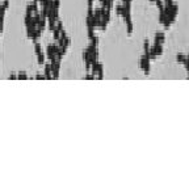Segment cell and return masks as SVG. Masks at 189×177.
I'll return each mask as SVG.
<instances>
[{
  "label": "cell",
  "mask_w": 189,
  "mask_h": 177,
  "mask_svg": "<svg viewBox=\"0 0 189 177\" xmlns=\"http://www.w3.org/2000/svg\"><path fill=\"white\" fill-rule=\"evenodd\" d=\"M44 76L45 79H53V74H51V66L50 63H45L44 64Z\"/></svg>",
  "instance_id": "3957f363"
},
{
  "label": "cell",
  "mask_w": 189,
  "mask_h": 177,
  "mask_svg": "<svg viewBox=\"0 0 189 177\" xmlns=\"http://www.w3.org/2000/svg\"><path fill=\"white\" fill-rule=\"evenodd\" d=\"M163 3H164V7L171 8L173 5V0H163Z\"/></svg>",
  "instance_id": "9a60e30c"
},
{
  "label": "cell",
  "mask_w": 189,
  "mask_h": 177,
  "mask_svg": "<svg viewBox=\"0 0 189 177\" xmlns=\"http://www.w3.org/2000/svg\"><path fill=\"white\" fill-rule=\"evenodd\" d=\"M91 45H93V46L99 45V37H97V35H94L93 38H91Z\"/></svg>",
  "instance_id": "2e32d148"
},
{
  "label": "cell",
  "mask_w": 189,
  "mask_h": 177,
  "mask_svg": "<svg viewBox=\"0 0 189 177\" xmlns=\"http://www.w3.org/2000/svg\"><path fill=\"white\" fill-rule=\"evenodd\" d=\"M150 2H155V0H150Z\"/></svg>",
  "instance_id": "ffe728a7"
},
{
  "label": "cell",
  "mask_w": 189,
  "mask_h": 177,
  "mask_svg": "<svg viewBox=\"0 0 189 177\" xmlns=\"http://www.w3.org/2000/svg\"><path fill=\"white\" fill-rule=\"evenodd\" d=\"M53 37H54V39H55V41H58V39H59V37H61V33H59V30H58L57 28L54 29V30H53Z\"/></svg>",
  "instance_id": "7c38bea8"
},
{
  "label": "cell",
  "mask_w": 189,
  "mask_h": 177,
  "mask_svg": "<svg viewBox=\"0 0 189 177\" xmlns=\"http://www.w3.org/2000/svg\"><path fill=\"white\" fill-rule=\"evenodd\" d=\"M139 64H141V68L145 71V75H149L150 74V58H149V54H143L141 57Z\"/></svg>",
  "instance_id": "6da1fadb"
},
{
  "label": "cell",
  "mask_w": 189,
  "mask_h": 177,
  "mask_svg": "<svg viewBox=\"0 0 189 177\" xmlns=\"http://www.w3.org/2000/svg\"><path fill=\"white\" fill-rule=\"evenodd\" d=\"M9 79H12V80H15V79H17V75H16V74H12V75L9 76Z\"/></svg>",
  "instance_id": "d6986e66"
},
{
  "label": "cell",
  "mask_w": 189,
  "mask_h": 177,
  "mask_svg": "<svg viewBox=\"0 0 189 177\" xmlns=\"http://www.w3.org/2000/svg\"><path fill=\"white\" fill-rule=\"evenodd\" d=\"M126 32H127L129 35H131V33H133V22L131 21L126 22Z\"/></svg>",
  "instance_id": "8992f818"
},
{
  "label": "cell",
  "mask_w": 189,
  "mask_h": 177,
  "mask_svg": "<svg viewBox=\"0 0 189 177\" xmlns=\"http://www.w3.org/2000/svg\"><path fill=\"white\" fill-rule=\"evenodd\" d=\"M45 61H46V55L44 52H41V54H37V63L39 66H44L45 64Z\"/></svg>",
  "instance_id": "277c9868"
},
{
  "label": "cell",
  "mask_w": 189,
  "mask_h": 177,
  "mask_svg": "<svg viewBox=\"0 0 189 177\" xmlns=\"http://www.w3.org/2000/svg\"><path fill=\"white\" fill-rule=\"evenodd\" d=\"M185 58H187V55H184V54H177V55H176V61L180 62V63H182V62L185 61Z\"/></svg>",
  "instance_id": "9c48e42d"
},
{
  "label": "cell",
  "mask_w": 189,
  "mask_h": 177,
  "mask_svg": "<svg viewBox=\"0 0 189 177\" xmlns=\"http://www.w3.org/2000/svg\"><path fill=\"white\" fill-rule=\"evenodd\" d=\"M155 3H156V5H158L159 11H163V9H164V3H163V0H155Z\"/></svg>",
  "instance_id": "5bb4252c"
},
{
  "label": "cell",
  "mask_w": 189,
  "mask_h": 177,
  "mask_svg": "<svg viewBox=\"0 0 189 177\" xmlns=\"http://www.w3.org/2000/svg\"><path fill=\"white\" fill-rule=\"evenodd\" d=\"M17 79H20V80H26V79H29V76H28V74L26 72H20L19 75H17Z\"/></svg>",
  "instance_id": "52a82bcc"
},
{
  "label": "cell",
  "mask_w": 189,
  "mask_h": 177,
  "mask_svg": "<svg viewBox=\"0 0 189 177\" xmlns=\"http://www.w3.org/2000/svg\"><path fill=\"white\" fill-rule=\"evenodd\" d=\"M53 9H58L59 11V5H61V0H53Z\"/></svg>",
  "instance_id": "8fae6325"
},
{
  "label": "cell",
  "mask_w": 189,
  "mask_h": 177,
  "mask_svg": "<svg viewBox=\"0 0 189 177\" xmlns=\"http://www.w3.org/2000/svg\"><path fill=\"white\" fill-rule=\"evenodd\" d=\"M165 17H167V15L164 13V11H159V22H162L165 20Z\"/></svg>",
  "instance_id": "ba28073f"
},
{
  "label": "cell",
  "mask_w": 189,
  "mask_h": 177,
  "mask_svg": "<svg viewBox=\"0 0 189 177\" xmlns=\"http://www.w3.org/2000/svg\"><path fill=\"white\" fill-rule=\"evenodd\" d=\"M164 39H165V35L164 32H158L155 34V41H154V45H163L164 43Z\"/></svg>",
  "instance_id": "7a4b0ae2"
},
{
  "label": "cell",
  "mask_w": 189,
  "mask_h": 177,
  "mask_svg": "<svg viewBox=\"0 0 189 177\" xmlns=\"http://www.w3.org/2000/svg\"><path fill=\"white\" fill-rule=\"evenodd\" d=\"M35 79L41 80V79H45V76H44V75H41V74H37V76H35Z\"/></svg>",
  "instance_id": "e0dca14e"
},
{
  "label": "cell",
  "mask_w": 189,
  "mask_h": 177,
  "mask_svg": "<svg viewBox=\"0 0 189 177\" xmlns=\"http://www.w3.org/2000/svg\"><path fill=\"white\" fill-rule=\"evenodd\" d=\"M143 50H145V52L143 54H149V51H150V45H149V41H145V45H143Z\"/></svg>",
  "instance_id": "30bf717a"
},
{
  "label": "cell",
  "mask_w": 189,
  "mask_h": 177,
  "mask_svg": "<svg viewBox=\"0 0 189 177\" xmlns=\"http://www.w3.org/2000/svg\"><path fill=\"white\" fill-rule=\"evenodd\" d=\"M114 9H116V13H117L118 16H122V15L126 12V11H125V8H123V5H122V4H118V5H116V8H114Z\"/></svg>",
  "instance_id": "5b68a950"
},
{
  "label": "cell",
  "mask_w": 189,
  "mask_h": 177,
  "mask_svg": "<svg viewBox=\"0 0 189 177\" xmlns=\"http://www.w3.org/2000/svg\"><path fill=\"white\" fill-rule=\"evenodd\" d=\"M97 79H103L104 78V68H103V66L99 68V71H97Z\"/></svg>",
  "instance_id": "4fadbf2b"
},
{
  "label": "cell",
  "mask_w": 189,
  "mask_h": 177,
  "mask_svg": "<svg viewBox=\"0 0 189 177\" xmlns=\"http://www.w3.org/2000/svg\"><path fill=\"white\" fill-rule=\"evenodd\" d=\"M3 4L5 5V7H7V8H9V0H4V2H3Z\"/></svg>",
  "instance_id": "ac0fdd59"
}]
</instances>
